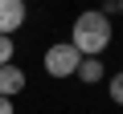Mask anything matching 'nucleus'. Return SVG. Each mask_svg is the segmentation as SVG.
Returning a JSON list of instances; mask_svg holds the SVG:
<instances>
[{
    "mask_svg": "<svg viewBox=\"0 0 123 114\" xmlns=\"http://www.w3.org/2000/svg\"><path fill=\"white\" fill-rule=\"evenodd\" d=\"M70 33H74L70 45H74L82 57H98V53L111 45V21H107L103 12H82Z\"/></svg>",
    "mask_w": 123,
    "mask_h": 114,
    "instance_id": "f257e3e1",
    "label": "nucleus"
},
{
    "mask_svg": "<svg viewBox=\"0 0 123 114\" xmlns=\"http://www.w3.org/2000/svg\"><path fill=\"white\" fill-rule=\"evenodd\" d=\"M82 65V53L70 45V41H62V45H49L45 49V73L49 78H74Z\"/></svg>",
    "mask_w": 123,
    "mask_h": 114,
    "instance_id": "f03ea898",
    "label": "nucleus"
},
{
    "mask_svg": "<svg viewBox=\"0 0 123 114\" xmlns=\"http://www.w3.org/2000/svg\"><path fill=\"white\" fill-rule=\"evenodd\" d=\"M25 16H29L25 0H0V37H12L25 25Z\"/></svg>",
    "mask_w": 123,
    "mask_h": 114,
    "instance_id": "7ed1b4c3",
    "label": "nucleus"
},
{
    "mask_svg": "<svg viewBox=\"0 0 123 114\" xmlns=\"http://www.w3.org/2000/svg\"><path fill=\"white\" fill-rule=\"evenodd\" d=\"M21 90H25V69L21 65H0V98L12 102Z\"/></svg>",
    "mask_w": 123,
    "mask_h": 114,
    "instance_id": "20e7f679",
    "label": "nucleus"
},
{
    "mask_svg": "<svg viewBox=\"0 0 123 114\" xmlns=\"http://www.w3.org/2000/svg\"><path fill=\"white\" fill-rule=\"evenodd\" d=\"M78 78H82L86 86H94V82H103V78H107V69H103V61H98V57H82Z\"/></svg>",
    "mask_w": 123,
    "mask_h": 114,
    "instance_id": "39448f33",
    "label": "nucleus"
},
{
    "mask_svg": "<svg viewBox=\"0 0 123 114\" xmlns=\"http://www.w3.org/2000/svg\"><path fill=\"white\" fill-rule=\"evenodd\" d=\"M111 102H115V106H123V69L111 78Z\"/></svg>",
    "mask_w": 123,
    "mask_h": 114,
    "instance_id": "423d86ee",
    "label": "nucleus"
},
{
    "mask_svg": "<svg viewBox=\"0 0 123 114\" xmlns=\"http://www.w3.org/2000/svg\"><path fill=\"white\" fill-rule=\"evenodd\" d=\"M0 65H12V37H0Z\"/></svg>",
    "mask_w": 123,
    "mask_h": 114,
    "instance_id": "0eeeda50",
    "label": "nucleus"
},
{
    "mask_svg": "<svg viewBox=\"0 0 123 114\" xmlns=\"http://www.w3.org/2000/svg\"><path fill=\"white\" fill-rule=\"evenodd\" d=\"M0 114H17V106H12L8 98H0Z\"/></svg>",
    "mask_w": 123,
    "mask_h": 114,
    "instance_id": "6e6552de",
    "label": "nucleus"
},
{
    "mask_svg": "<svg viewBox=\"0 0 123 114\" xmlns=\"http://www.w3.org/2000/svg\"><path fill=\"white\" fill-rule=\"evenodd\" d=\"M119 12H123V0H119Z\"/></svg>",
    "mask_w": 123,
    "mask_h": 114,
    "instance_id": "1a4fd4ad",
    "label": "nucleus"
}]
</instances>
